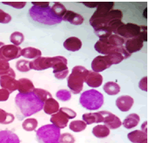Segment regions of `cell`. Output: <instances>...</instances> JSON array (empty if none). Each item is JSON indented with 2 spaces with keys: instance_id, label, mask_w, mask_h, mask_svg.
<instances>
[{
  "instance_id": "obj_1",
  "label": "cell",
  "mask_w": 149,
  "mask_h": 143,
  "mask_svg": "<svg viewBox=\"0 0 149 143\" xmlns=\"http://www.w3.org/2000/svg\"><path fill=\"white\" fill-rule=\"evenodd\" d=\"M113 2H99L96 10L90 19V24L94 30L107 27L111 22L123 17V12L119 9H113Z\"/></svg>"
},
{
  "instance_id": "obj_2",
  "label": "cell",
  "mask_w": 149,
  "mask_h": 143,
  "mask_svg": "<svg viewBox=\"0 0 149 143\" xmlns=\"http://www.w3.org/2000/svg\"><path fill=\"white\" fill-rule=\"evenodd\" d=\"M15 102L17 109V116L19 120L42 111L44 104L33 92L27 94L18 93Z\"/></svg>"
},
{
  "instance_id": "obj_3",
  "label": "cell",
  "mask_w": 149,
  "mask_h": 143,
  "mask_svg": "<svg viewBox=\"0 0 149 143\" xmlns=\"http://www.w3.org/2000/svg\"><path fill=\"white\" fill-rule=\"evenodd\" d=\"M29 13L33 21L44 25H53L60 24L63 21L54 14L50 6L40 8L33 5L30 9Z\"/></svg>"
},
{
  "instance_id": "obj_4",
  "label": "cell",
  "mask_w": 149,
  "mask_h": 143,
  "mask_svg": "<svg viewBox=\"0 0 149 143\" xmlns=\"http://www.w3.org/2000/svg\"><path fill=\"white\" fill-rule=\"evenodd\" d=\"M88 73V70L83 66L77 65L73 68L67 82L68 87L74 94H79L82 91L85 79Z\"/></svg>"
},
{
  "instance_id": "obj_5",
  "label": "cell",
  "mask_w": 149,
  "mask_h": 143,
  "mask_svg": "<svg viewBox=\"0 0 149 143\" xmlns=\"http://www.w3.org/2000/svg\"><path fill=\"white\" fill-rule=\"evenodd\" d=\"M81 105L89 111H96L104 103L103 95L96 90L92 89L83 92L79 98Z\"/></svg>"
},
{
  "instance_id": "obj_6",
  "label": "cell",
  "mask_w": 149,
  "mask_h": 143,
  "mask_svg": "<svg viewBox=\"0 0 149 143\" xmlns=\"http://www.w3.org/2000/svg\"><path fill=\"white\" fill-rule=\"evenodd\" d=\"M114 34L123 37L125 40L141 36L144 42L147 41L144 25H139L134 23L124 24L123 23L117 28Z\"/></svg>"
},
{
  "instance_id": "obj_7",
  "label": "cell",
  "mask_w": 149,
  "mask_h": 143,
  "mask_svg": "<svg viewBox=\"0 0 149 143\" xmlns=\"http://www.w3.org/2000/svg\"><path fill=\"white\" fill-rule=\"evenodd\" d=\"M60 129L53 124L40 127L36 131V140L39 143H60Z\"/></svg>"
},
{
  "instance_id": "obj_8",
  "label": "cell",
  "mask_w": 149,
  "mask_h": 143,
  "mask_svg": "<svg viewBox=\"0 0 149 143\" xmlns=\"http://www.w3.org/2000/svg\"><path fill=\"white\" fill-rule=\"evenodd\" d=\"M64 56H57L54 57H39L30 61V68L35 71H43L50 68H53L54 65L60 61Z\"/></svg>"
},
{
  "instance_id": "obj_9",
  "label": "cell",
  "mask_w": 149,
  "mask_h": 143,
  "mask_svg": "<svg viewBox=\"0 0 149 143\" xmlns=\"http://www.w3.org/2000/svg\"><path fill=\"white\" fill-rule=\"evenodd\" d=\"M21 48L14 45H4L0 49V57L9 61L21 56Z\"/></svg>"
},
{
  "instance_id": "obj_10",
  "label": "cell",
  "mask_w": 149,
  "mask_h": 143,
  "mask_svg": "<svg viewBox=\"0 0 149 143\" xmlns=\"http://www.w3.org/2000/svg\"><path fill=\"white\" fill-rule=\"evenodd\" d=\"M112 64L108 55L97 56L91 63V68L93 71L101 72L110 68Z\"/></svg>"
},
{
  "instance_id": "obj_11",
  "label": "cell",
  "mask_w": 149,
  "mask_h": 143,
  "mask_svg": "<svg viewBox=\"0 0 149 143\" xmlns=\"http://www.w3.org/2000/svg\"><path fill=\"white\" fill-rule=\"evenodd\" d=\"M104 117L103 122L109 129L115 130L121 127L122 122L117 116L108 111H100Z\"/></svg>"
},
{
  "instance_id": "obj_12",
  "label": "cell",
  "mask_w": 149,
  "mask_h": 143,
  "mask_svg": "<svg viewBox=\"0 0 149 143\" xmlns=\"http://www.w3.org/2000/svg\"><path fill=\"white\" fill-rule=\"evenodd\" d=\"M67 64V59L63 57V58L60 61L57 62L52 68L54 76L57 79L63 80L67 77L69 73V69Z\"/></svg>"
},
{
  "instance_id": "obj_13",
  "label": "cell",
  "mask_w": 149,
  "mask_h": 143,
  "mask_svg": "<svg viewBox=\"0 0 149 143\" xmlns=\"http://www.w3.org/2000/svg\"><path fill=\"white\" fill-rule=\"evenodd\" d=\"M0 86L3 89L6 90L11 94L17 90L18 80L9 75H4L0 77Z\"/></svg>"
},
{
  "instance_id": "obj_14",
  "label": "cell",
  "mask_w": 149,
  "mask_h": 143,
  "mask_svg": "<svg viewBox=\"0 0 149 143\" xmlns=\"http://www.w3.org/2000/svg\"><path fill=\"white\" fill-rule=\"evenodd\" d=\"M143 38L141 36H139L126 40L124 46L128 52L132 54L141 50L143 46Z\"/></svg>"
},
{
  "instance_id": "obj_15",
  "label": "cell",
  "mask_w": 149,
  "mask_h": 143,
  "mask_svg": "<svg viewBox=\"0 0 149 143\" xmlns=\"http://www.w3.org/2000/svg\"><path fill=\"white\" fill-rule=\"evenodd\" d=\"M103 81V76L99 73L88 71V73L86 77L85 82L91 87L97 88L100 87Z\"/></svg>"
},
{
  "instance_id": "obj_16",
  "label": "cell",
  "mask_w": 149,
  "mask_h": 143,
  "mask_svg": "<svg viewBox=\"0 0 149 143\" xmlns=\"http://www.w3.org/2000/svg\"><path fill=\"white\" fill-rule=\"evenodd\" d=\"M134 104V99L129 95H123L118 97L116 100V105L120 111L127 112L132 107Z\"/></svg>"
},
{
  "instance_id": "obj_17",
  "label": "cell",
  "mask_w": 149,
  "mask_h": 143,
  "mask_svg": "<svg viewBox=\"0 0 149 143\" xmlns=\"http://www.w3.org/2000/svg\"><path fill=\"white\" fill-rule=\"evenodd\" d=\"M69 120V118L64 113L60 111L52 114L50 119V121L53 123V125L60 129L65 128L68 125Z\"/></svg>"
},
{
  "instance_id": "obj_18",
  "label": "cell",
  "mask_w": 149,
  "mask_h": 143,
  "mask_svg": "<svg viewBox=\"0 0 149 143\" xmlns=\"http://www.w3.org/2000/svg\"><path fill=\"white\" fill-rule=\"evenodd\" d=\"M63 21L69 22L73 25H81L84 23V18L78 13L71 10H67L63 17Z\"/></svg>"
},
{
  "instance_id": "obj_19",
  "label": "cell",
  "mask_w": 149,
  "mask_h": 143,
  "mask_svg": "<svg viewBox=\"0 0 149 143\" xmlns=\"http://www.w3.org/2000/svg\"><path fill=\"white\" fill-rule=\"evenodd\" d=\"M65 49L70 51H77L79 50L82 46L81 40L76 37H70L64 41L63 43Z\"/></svg>"
},
{
  "instance_id": "obj_20",
  "label": "cell",
  "mask_w": 149,
  "mask_h": 143,
  "mask_svg": "<svg viewBox=\"0 0 149 143\" xmlns=\"http://www.w3.org/2000/svg\"><path fill=\"white\" fill-rule=\"evenodd\" d=\"M35 86L32 81L28 78H21L18 80L17 90L19 93L27 94L33 92Z\"/></svg>"
},
{
  "instance_id": "obj_21",
  "label": "cell",
  "mask_w": 149,
  "mask_h": 143,
  "mask_svg": "<svg viewBox=\"0 0 149 143\" xmlns=\"http://www.w3.org/2000/svg\"><path fill=\"white\" fill-rule=\"evenodd\" d=\"M19 137L10 130L0 131V143H20Z\"/></svg>"
},
{
  "instance_id": "obj_22",
  "label": "cell",
  "mask_w": 149,
  "mask_h": 143,
  "mask_svg": "<svg viewBox=\"0 0 149 143\" xmlns=\"http://www.w3.org/2000/svg\"><path fill=\"white\" fill-rule=\"evenodd\" d=\"M60 106L58 102L53 98L48 99L44 104L43 110L44 112L47 114L51 115L58 112Z\"/></svg>"
},
{
  "instance_id": "obj_23",
  "label": "cell",
  "mask_w": 149,
  "mask_h": 143,
  "mask_svg": "<svg viewBox=\"0 0 149 143\" xmlns=\"http://www.w3.org/2000/svg\"><path fill=\"white\" fill-rule=\"evenodd\" d=\"M82 118L87 125H90L95 123L103 122L104 121V117L99 112L85 113L82 116Z\"/></svg>"
},
{
  "instance_id": "obj_24",
  "label": "cell",
  "mask_w": 149,
  "mask_h": 143,
  "mask_svg": "<svg viewBox=\"0 0 149 143\" xmlns=\"http://www.w3.org/2000/svg\"><path fill=\"white\" fill-rule=\"evenodd\" d=\"M140 121V117L136 113H132L128 115L123 121V124L127 129H132L136 127Z\"/></svg>"
},
{
  "instance_id": "obj_25",
  "label": "cell",
  "mask_w": 149,
  "mask_h": 143,
  "mask_svg": "<svg viewBox=\"0 0 149 143\" xmlns=\"http://www.w3.org/2000/svg\"><path fill=\"white\" fill-rule=\"evenodd\" d=\"M129 140L133 143H141L144 140L148 139V133L142 130H135L128 134Z\"/></svg>"
},
{
  "instance_id": "obj_26",
  "label": "cell",
  "mask_w": 149,
  "mask_h": 143,
  "mask_svg": "<svg viewBox=\"0 0 149 143\" xmlns=\"http://www.w3.org/2000/svg\"><path fill=\"white\" fill-rule=\"evenodd\" d=\"M42 51L40 50L32 47H28L22 49L21 56L28 59H37L42 56Z\"/></svg>"
},
{
  "instance_id": "obj_27",
  "label": "cell",
  "mask_w": 149,
  "mask_h": 143,
  "mask_svg": "<svg viewBox=\"0 0 149 143\" xmlns=\"http://www.w3.org/2000/svg\"><path fill=\"white\" fill-rule=\"evenodd\" d=\"M93 134L97 138H105L110 134V129L106 125H97L93 129Z\"/></svg>"
},
{
  "instance_id": "obj_28",
  "label": "cell",
  "mask_w": 149,
  "mask_h": 143,
  "mask_svg": "<svg viewBox=\"0 0 149 143\" xmlns=\"http://www.w3.org/2000/svg\"><path fill=\"white\" fill-rule=\"evenodd\" d=\"M103 90L108 95H116L120 92V86L116 82L110 81L104 84Z\"/></svg>"
},
{
  "instance_id": "obj_29",
  "label": "cell",
  "mask_w": 149,
  "mask_h": 143,
  "mask_svg": "<svg viewBox=\"0 0 149 143\" xmlns=\"http://www.w3.org/2000/svg\"><path fill=\"white\" fill-rule=\"evenodd\" d=\"M69 129L75 133H79L84 131L87 127V124L84 121L77 120L70 123Z\"/></svg>"
},
{
  "instance_id": "obj_30",
  "label": "cell",
  "mask_w": 149,
  "mask_h": 143,
  "mask_svg": "<svg viewBox=\"0 0 149 143\" xmlns=\"http://www.w3.org/2000/svg\"><path fill=\"white\" fill-rule=\"evenodd\" d=\"M107 42L114 46H124L126 40L123 37L118 36L116 34H112L108 38H106Z\"/></svg>"
},
{
  "instance_id": "obj_31",
  "label": "cell",
  "mask_w": 149,
  "mask_h": 143,
  "mask_svg": "<svg viewBox=\"0 0 149 143\" xmlns=\"http://www.w3.org/2000/svg\"><path fill=\"white\" fill-rule=\"evenodd\" d=\"M14 120L15 117L13 114L0 109V123L3 124H10L13 122Z\"/></svg>"
},
{
  "instance_id": "obj_32",
  "label": "cell",
  "mask_w": 149,
  "mask_h": 143,
  "mask_svg": "<svg viewBox=\"0 0 149 143\" xmlns=\"http://www.w3.org/2000/svg\"><path fill=\"white\" fill-rule=\"evenodd\" d=\"M38 125V122L35 118L26 119L22 123V128L26 131H34Z\"/></svg>"
},
{
  "instance_id": "obj_33",
  "label": "cell",
  "mask_w": 149,
  "mask_h": 143,
  "mask_svg": "<svg viewBox=\"0 0 149 143\" xmlns=\"http://www.w3.org/2000/svg\"><path fill=\"white\" fill-rule=\"evenodd\" d=\"M52 10L53 11L54 14L58 18H63L64 14L66 12V9L64 6V5L62 3L56 2L53 5V6L51 7Z\"/></svg>"
},
{
  "instance_id": "obj_34",
  "label": "cell",
  "mask_w": 149,
  "mask_h": 143,
  "mask_svg": "<svg viewBox=\"0 0 149 143\" xmlns=\"http://www.w3.org/2000/svg\"><path fill=\"white\" fill-rule=\"evenodd\" d=\"M33 92L39 98V99L42 102H45L49 98H52V94L49 92H48L47 90H45L44 89L36 88L33 90Z\"/></svg>"
},
{
  "instance_id": "obj_35",
  "label": "cell",
  "mask_w": 149,
  "mask_h": 143,
  "mask_svg": "<svg viewBox=\"0 0 149 143\" xmlns=\"http://www.w3.org/2000/svg\"><path fill=\"white\" fill-rule=\"evenodd\" d=\"M24 40V36L23 33L16 31L11 33L10 36L11 42L17 46H19Z\"/></svg>"
},
{
  "instance_id": "obj_36",
  "label": "cell",
  "mask_w": 149,
  "mask_h": 143,
  "mask_svg": "<svg viewBox=\"0 0 149 143\" xmlns=\"http://www.w3.org/2000/svg\"><path fill=\"white\" fill-rule=\"evenodd\" d=\"M16 68L21 72H27L30 71V61L23 59L18 60L16 63Z\"/></svg>"
},
{
  "instance_id": "obj_37",
  "label": "cell",
  "mask_w": 149,
  "mask_h": 143,
  "mask_svg": "<svg viewBox=\"0 0 149 143\" xmlns=\"http://www.w3.org/2000/svg\"><path fill=\"white\" fill-rule=\"evenodd\" d=\"M94 32L99 38V39L106 38L111 34H112V31H111L109 28L104 27L102 28H99L96 30H94Z\"/></svg>"
},
{
  "instance_id": "obj_38",
  "label": "cell",
  "mask_w": 149,
  "mask_h": 143,
  "mask_svg": "<svg viewBox=\"0 0 149 143\" xmlns=\"http://www.w3.org/2000/svg\"><path fill=\"white\" fill-rule=\"evenodd\" d=\"M56 97L62 102H67L70 100L72 95L69 91L62 89L56 92Z\"/></svg>"
},
{
  "instance_id": "obj_39",
  "label": "cell",
  "mask_w": 149,
  "mask_h": 143,
  "mask_svg": "<svg viewBox=\"0 0 149 143\" xmlns=\"http://www.w3.org/2000/svg\"><path fill=\"white\" fill-rule=\"evenodd\" d=\"M74 137L70 133H64L60 135V143H75Z\"/></svg>"
},
{
  "instance_id": "obj_40",
  "label": "cell",
  "mask_w": 149,
  "mask_h": 143,
  "mask_svg": "<svg viewBox=\"0 0 149 143\" xmlns=\"http://www.w3.org/2000/svg\"><path fill=\"white\" fill-rule=\"evenodd\" d=\"M11 19L10 14L0 9V23L8 24L10 22Z\"/></svg>"
},
{
  "instance_id": "obj_41",
  "label": "cell",
  "mask_w": 149,
  "mask_h": 143,
  "mask_svg": "<svg viewBox=\"0 0 149 143\" xmlns=\"http://www.w3.org/2000/svg\"><path fill=\"white\" fill-rule=\"evenodd\" d=\"M2 3L17 9H21L23 8L27 3L26 2H2Z\"/></svg>"
},
{
  "instance_id": "obj_42",
  "label": "cell",
  "mask_w": 149,
  "mask_h": 143,
  "mask_svg": "<svg viewBox=\"0 0 149 143\" xmlns=\"http://www.w3.org/2000/svg\"><path fill=\"white\" fill-rule=\"evenodd\" d=\"M60 111L64 113V114L67 116V117L70 119H73L77 116V113L73 109L66 108V107H62L59 109Z\"/></svg>"
},
{
  "instance_id": "obj_43",
  "label": "cell",
  "mask_w": 149,
  "mask_h": 143,
  "mask_svg": "<svg viewBox=\"0 0 149 143\" xmlns=\"http://www.w3.org/2000/svg\"><path fill=\"white\" fill-rule=\"evenodd\" d=\"M11 68L9 62L0 57V73L6 71Z\"/></svg>"
},
{
  "instance_id": "obj_44",
  "label": "cell",
  "mask_w": 149,
  "mask_h": 143,
  "mask_svg": "<svg viewBox=\"0 0 149 143\" xmlns=\"http://www.w3.org/2000/svg\"><path fill=\"white\" fill-rule=\"evenodd\" d=\"M139 88L144 91H148V77H143L139 82Z\"/></svg>"
},
{
  "instance_id": "obj_45",
  "label": "cell",
  "mask_w": 149,
  "mask_h": 143,
  "mask_svg": "<svg viewBox=\"0 0 149 143\" xmlns=\"http://www.w3.org/2000/svg\"><path fill=\"white\" fill-rule=\"evenodd\" d=\"M10 93L5 89H0V102H6L8 100Z\"/></svg>"
},
{
  "instance_id": "obj_46",
  "label": "cell",
  "mask_w": 149,
  "mask_h": 143,
  "mask_svg": "<svg viewBox=\"0 0 149 143\" xmlns=\"http://www.w3.org/2000/svg\"><path fill=\"white\" fill-rule=\"evenodd\" d=\"M49 2H32V4L40 8H47L49 6Z\"/></svg>"
},
{
  "instance_id": "obj_47",
  "label": "cell",
  "mask_w": 149,
  "mask_h": 143,
  "mask_svg": "<svg viewBox=\"0 0 149 143\" xmlns=\"http://www.w3.org/2000/svg\"><path fill=\"white\" fill-rule=\"evenodd\" d=\"M82 3H84L87 7L91 9L97 8L99 4L98 2H82Z\"/></svg>"
},
{
  "instance_id": "obj_48",
  "label": "cell",
  "mask_w": 149,
  "mask_h": 143,
  "mask_svg": "<svg viewBox=\"0 0 149 143\" xmlns=\"http://www.w3.org/2000/svg\"><path fill=\"white\" fill-rule=\"evenodd\" d=\"M147 127H148V122L147 121L145 122L141 126L142 131L145 132V133H148V131H147L148 130V128H147Z\"/></svg>"
},
{
  "instance_id": "obj_49",
  "label": "cell",
  "mask_w": 149,
  "mask_h": 143,
  "mask_svg": "<svg viewBox=\"0 0 149 143\" xmlns=\"http://www.w3.org/2000/svg\"><path fill=\"white\" fill-rule=\"evenodd\" d=\"M4 45H5L4 43H3V42H0V49H1V47H2V46H3Z\"/></svg>"
},
{
  "instance_id": "obj_50",
  "label": "cell",
  "mask_w": 149,
  "mask_h": 143,
  "mask_svg": "<svg viewBox=\"0 0 149 143\" xmlns=\"http://www.w3.org/2000/svg\"><path fill=\"white\" fill-rule=\"evenodd\" d=\"M141 143H148V139L144 140L143 142H142Z\"/></svg>"
}]
</instances>
